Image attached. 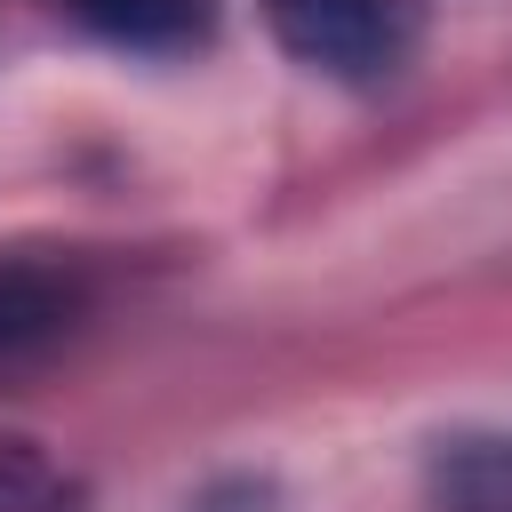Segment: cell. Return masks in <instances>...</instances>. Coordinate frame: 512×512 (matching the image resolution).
Returning <instances> with one entry per match:
<instances>
[{
	"instance_id": "obj_1",
	"label": "cell",
	"mask_w": 512,
	"mask_h": 512,
	"mask_svg": "<svg viewBox=\"0 0 512 512\" xmlns=\"http://www.w3.org/2000/svg\"><path fill=\"white\" fill-rule=\"evenodd\" d=\"M256 8H264V32L280 40L288 64L344 80V88L392 80L424 40L416 0H256Z\"/></svg>"
},
{
	"instance_id": "obj_2",
	"label": "cell",
	"mask_w": 512,
	"mask_h": 512,
	"mask_svg": "<svg viewBox=\"0 0 512 512\" xmlns=\"http://www.w3.org/2000/svg\"><path fill=\"white\" fill-rule=\"evenodd\" d=\"M96 312V272L72 248H0V384L48 368Z\"/></svg>"
},
{
	"instance_id": "obj_3",
	"label": "cell",
	"mask_w": 512,
	"mask_h": 512,
	"mask_svg": "<svg viewBox=\"0 0 512 512\" xmlns=\"http://www.w3.org/2000/svg\"><path fill=\"white\" fill-rule=\"evenodd\" d=\"M56 8L128 56H192L216 32V0H56Z\"/></svg>"
},
{
	"instance_id": "obj_4",
	"label": "cell",
	"mask_w": 512,
	"mask_h": 512,
	"mask_svg": "<svg viewBox=\"0 0 512 512\" xmlns=\"http://www.w3.org/2000/svg\"><path fill=\"white\" fill-rule=\"evenodd\" d=\"M440 512H512V424H472L432 448Z\"/></svg>"
},
{
	"instance_id": "obj_5",
	"label": "cell",
	"mask_w": 512,
	"mask_h": 512,
	"mask_svg": "<svg viewBox=\"0 0 512 512\" xmlns=\"http://www.w3.org/2000/svg\"><path fill=\"white\" fill-rule=\"evenodd\" d=\"M0 512H72V480L40 440H0Z\"/></svg>"
}]
</instances>
